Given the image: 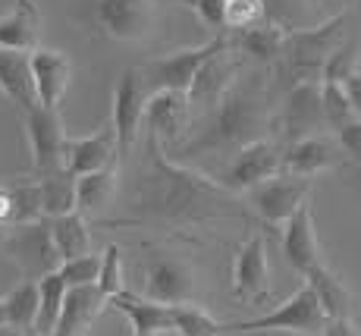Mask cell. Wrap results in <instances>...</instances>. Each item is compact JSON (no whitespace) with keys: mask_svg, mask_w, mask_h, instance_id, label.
<instances>
[{"mask_svg":"<svg viewBox=\"0 0 361 336\" xmlns=\"http://www.w3.org/2000/svg\"><path fill=\"white\" fill-rule=\"evenodd\" d=\"M339 164H345V151L339 148L336 138H330L327 132H324V136H308V138H298V142L286 145L283 157H280V173L311 179V176H317V173H327Z\"/></svg>","mask_w":361,"mask_h":336,"instance_id":"2e32d148","label":"cell"},{"mask_svg":"<svg viewBox=\"0 0 361 336\" xmlns=\"http://www.w3.org/2000/svg\"><path fill=\"white\" fill-rule=\"evenodd\" d=\"M233 296L245 305H261L270 296V264L264 236L252 233L233 258Z\"/></svg>","mask_w":361,"mask_h":336,"instance_id":"9a60e30c","label":"cell"},{"mask_svg":"<svg viewBox=\"0 0 361 336\" xmlns=\"http://www.w3.org/2000/svg\"><path fill=\"white\" fill-rule=\"evenodd\" d=\"M0 336H35V333H19V330H10V327H4Z\"/></svg>","mask_w":361,"mask_h":336,"instance_id":"7bdbcfd3","label":"cell"},{"mask_svg":"<svg viewBox=\"0 0 361 336\" xmlns=\"http://www.w3.org/2000/svg\"><path fill=\"white\" fill-rule=\"evenodd\" d=\"M120 192V160H110L107 167L75 179V214L98 217L107 211L110 201Z\"/></svg>","mask_w":361,"mask_h":336,"instance_id":"603a6c76","label":"cell"},{"mask_svg":"<svg viewBox=\"0 0 361 336\" xmlns=\"http://www.w3.org/2000/svg\"><path fill=\"white\" fill-rule=\"evenodd\" d=\"M230 44V35H217V38L204 41V44L198 47H183V51L176 54H166V57H154L148 63H142L138 66V76H142L145 88H148L151 95L154 92H179L185 95L192 85V79L198 76V69L204 66V60H211L217 51H224V47Z\"/></svg>","mask_w":361,"mask_h":336,"instance_id":"8992f818","label":"cell"},{"mask_svg":"<svg viewBox=\"0 0 361 336\" xmlns=\"http://www.w3.org/2000/svg\"><path fill=\"white\" fill-rule=\"evenodd\" d=\"M32 82H35V101L38 107L60 110L69 79H73V63L63 51H51V47H35L29 54Z\"/></svg>","mask_w":361,"mask_h":336,"instance_id":"e0dca14e","label":"cell"},{"mask_svg":"<svg viewBox=\"0 0 361 336\" xmlns=\"http://www.w3.org/2000/svg\"><path fill=\"white\" fill-rule=\"evenodd\" d=\"M173 4H185V6H192V0H173Z\"/></svg>","mask_w":361,"mask_h":336,"instance_id":"f6af8a7d","label":"cell"},{"mask_svg":"<svg viewBox=\"0 0 361 336\" xmlns=\"http://www.w3.org/2000/svg\"><path fill=\"white\" fill-rule=\"evenodd\" d=\"M110 308H116L120 314H126L129 327L135 336H161V333H173L170 327V305H157L151 299L138 296L132 289H123L116 296L107 299Z\"/></svg>","mask_w":361,"mask_h":336,"instance_id":"7402d4cb","label":"cell"},{"mask_svg":"<svg viewBox=\"0 0 361 336\" xmlns=\"http://www.w3.org/2000/svg\"><path fill=\"white\" fill-rule=\"evenodd\" d=\"M38 195H41V217L54 220V217H63L75 211V176H69L66 170L47 173L38 176Z\"/></svg>","mask_w":361,"mask_h":336,"instance_id":"f1b7e54d","label":"cell"},{"mask_svg":"<svg viewBox=\"0 0 361 336\" xmlns=\"http://www.w3.org/2000/svg\"><path fill=\"white\" fill-rule=\"evenodd\" d=\"M138 296L151 299L157 305H179V302H195L201 289V277L195 264L185 261L183 255L166 248H151L145 258H138Z\"/></svg>","mask_w":361,"mask_h":336,"instance_id":"277c9868","label":"cell"},{"mask_svg":"<svg viewBox=\"0 0 361 336\" xmlns=\"http://www.w3.org/2000/svg\"><path fill=\"white\" fill-rule=\"evenodd\" d=\"M283 255L286 261L293 264L302 277H308L314 268H321L324 255H321V245H317L314 236V214H311V201H305L298 211L283 223Z\"/></svg>","mask_w":361,"mask_h":336,"instance_id":"d6986e66","label":"cell"},{"mask_svg":"<svg viewBox=\"0 0 361 336\" xmlns=\"http://www.w3.org/2000/svg\"><path fill=\"white\" fill-rule=\"evenodd\" d=\"M47 229H51V242L57 248L60 261H69V258H79L92 251V229H88V220L82 214H63L47 220Z\"/></svg>","mask_w":361,"mask_h":336,"instance_id":"83f0119b","label":"cell"},{"mask_svg":"<svg viewBox=\"0 0 361 336\" xmlns=\"http://www.w3.org/2000/svg\"><path fill=\"white\" fill-rule=\"evenodd\" d=\"M110 160L116 157V142H114V129L104 126L94 136H82V138H69L63 142V170L69 176H85V173H94L101 167H107Z\"/></svg>","mask_w":361,"mask_h":336,"instance_id":"ffe728a7","label":"cell"},{"mask_svg":"<svg viewBox=\"0 0 361 336\" xmlns=\"http://www.w3.org/2000/svg\"><path fill=\"white\" fill-rule=\"evenodd\" d=\"M41 41V10L35 0H16L10 13L0 16V47L32 54Z\"/></svg>","mask_w":361,"mask_h":336,"instance_id":"cb8c5ba5","label":"cell"},{"mask_svg":"<svg viewBox=\"0 0 361 336\" xmlns=\"http://www.w3.org/2000/svg\"><path fill=\"white\" fill-rule=\"evenodd\" d=\"M336 142L352 160L361 164V120H352V123H345L343 129H336Z\"/></svg>","mask_w":361,"mask_h":336,"instance_id":"f35d334b","label":"cell"},{"mask_svg":"<svg viewBox=\"0 0 361 336\" xmlns=\"http://www.w3.org/2000/svg\"><path fill=\"white\" fill-rule=\"evenodd\" d=\"M4 251L10 255V261L19 268L23 280H41L60 268L57 248L51 242V229L47 220L23 223V227H10L4 236Z\"/></svg>","mask_w":361,"mask_h":336,"instance_id":"8fae6325","label":"cell"},{"mask_svg":"<svg viewBox=\"0 0 361 336\" xmlns=\"http://www.w3.org/2000/svg\"><path fill=\"white\" fill-rule=\"evenodd\" d=\"M148 88H145L138 66L123 69V76L116 79L114 88V114H110V129H114L116 142V157H129L132 148L142 138L145 126V107H148Z\"/></svg>","mask_w":361,"mask_h":336,"instance_id":"9c48e42d","label":"cell"},{"mask_svg":"<svg viewBox=\"0 0 361 336\" xmlns=\"http://www.w3.org/2000/svg\"><path fill=\"white\" fill-rule=\"evenodd\" d=\"M192 126L189 120V104L185 95L179 92H154L148 95V107H145V126L151 138L161 142V148L166 145H179L183 142V132Z\"/></svg>","mask_w":361,"mask_h":336,"instance_id":"ac0fdd59","label":"cell"},{"mask_svg":"<svg viewBox=\"0 0 361 336\" xmlns=\"http://www.w3.org/2000/svg\"><path fill=\"white\" fill-rule=\"evenodd\" d=\"M0 92L6 101H13L19 110L38 107L35 101V82H32V66L25 51H4L0 47Z\"/></svg>","mask_w":361,"mask_h":336,"instance_id":"484cf974","label":"cell"},{"mask_svg":"<svg viewBox=\"0 0 361 336\" xmlns=\"http://www.w3.org/2000/svg\"><path fill=\"white\" fill-rule=\"evenodd\" d=\"M343 92H345V97H349L355 120H361V69H355V73L343 82Z\"/></svg>","mask_w":361,"mask_h":336,"instance_id":"ab89813d","label":"cell"},{"mask_svg":"<svg viewBox=\"0 0 361 336\" xmlns=\"http://www.w3.org/2000/svg\"><path fill=\"white\" fill-rule=\"evenodd\" d=\"M343 25H345V13L333 16L324 25H311V29H286V47L283 57L274 63V79L280 85V92L298 85V82H321L324 66L333 57L339 44H343Z\"/></svg>","mask_w":361,"mask_h":336,"instance_id":"3957f363","label":"cell"},{"mask_svg":"<svg viewBox=\"0 0 361 336\" xmlns=\"http://www.w3.org/2000/svg\"><path fill=\"white\" fill-rule=\"evenodd\" d=\"M267 19V0H226V29L245 32Z\"/></svg>","mask_w":361,"mask_h":336,"instance_id":"d590c367","label":"cell"},{"mask_svg":"<svg viewBox=\"0 0 361 336\" xmlns=\"http://www.w3.org/2000/svg\"><path fill=\"white\" fill-rule=\"evenodd\" d=\"M63 296H66V283L60 280L57 270L38 280V318H35V333L38 336L54 333L60 308H63Z\"/></svg>","mask_w":361,"mask_h":336,"instance_id":"1f68e13d","label":"cell"},{"mask_svg":"<svg viewBox=\"0 0 361 336\" xmlns=\"http://www.w3.org/2000/svg\"><path fill=\"white\" fill-rule=\"evenodd\" d=\"M321 336H361L358 327L352 324V318H339V320H327Z\"/></svg>","mask_w":361,"mask_h":336,"instance_id":"60d3db41","label":"cell"},{"mask_svg":"<svg viewBox=\"0 0 361 336\" xmlns=\"http://www.w3.org/2000/svg\"><path fill=\"white\" fill-rule=\"evenodd\" d=\"M274 129L280 136V148L308 136H324L327 120L321 107V82H298L283 92V101L274 114Z\"/></svg>","mask_w":361,"mask_h":336,"instance_id":"52a82bcc","label":"cell"},{"mask_svg":"<svg viewBox=\"0 0 361 336\" xmlns=\"http://www.w3.org/2000/svg\"><path fill=\"white\" fill-rule=\"evenodd\" d=\"M280 157H283L280 142L258 138V142H252V145H245V148H239L235 154H230L214 179H217L220 188H226V192H233V195L252 192L255 186L280 176Z\"/></svg>","mask_w":361,"mask_h":336,"instance_id":"ba28073f","label":"cell"},{"mask_svg":"<svg viewBox=\"0 0 361 336\" xmlns=\"http://www.w3.org/2000/svg\"><path fill=\"white\" fill-rule=\"evenodd\" d=\"M94 23L110 41L145 44L154 38L157 4L154 0H94Z\"/></svg>","mask_w":361,"mask_h":336,"instance_id":"30bf717a","label":"cell"},{"mask_svg":"<svg viewBox=\"0 0 361 336\" xmlns=\"http://www.w3.org/2000/svg\"><path fill=\"white\" fill-rule=\"evenodd\" d=\"M311 186H314L311 179L280 173V176L267 179V183L255 186L252 192H245V201H248V208L261 217V223H267V227H283V223L311 198Z\"/></svg>","mask_w":361,"mask_h":336,"instance_id":"4fadbf2b","label":"cell"},{"mask_svg":"<svg viewBox=\"0 0 361 336\" xmlns=\"http://www.w3.org/2000/svg\"><path fill=\"white\" fill-rule=\"evenodd\" d=\"M98 289L104 292V296H116V292L126 289V283H123V248L120 245L110 242L107 248H104L101 255V270H98Z\"/></svg>","mask_w":361,"mask_h":336,"instance_id":"8d00e7d4","label":"cell"},{"mask_svg":"<svg viewBox=\"0 0 361 336\" xmlns=\"http://www.w3.org/2000/svg\"><path fill=\"white\" fill-rule=\"evenodd\" d=\"M274 126L270 114V88L261 79H235V85L220 97L211 114L201 116L195 138L179 145V154L189 160L198 157H230L245 145L264 138V129Z\"/></svg>","mask_w":361,"mask_h":336,"instance_id":"7a4b0ae2","label":"cell"},{"mask_svg":"<svg viewBox=\"0 0 361 336\" xmlns=\"http://www.w3.org/2000/svg\"><path fill=\"white\" fill-rule=\"evenodd\" d=\"M321 107H324V120H327V129H343L345 123L355 120L352 114V104L345 97L343 85L339 82H321Z\"/></svg>","mask_w":361,"mask_h":336,"instance_id":"836d02e7","label":"cell"},{"mask_svg":"<svg viewBox=\"0 0 361 336\" xmlns=\"http://www.w3.org/2000/svg\"><path fill=\"white\" fill-rule=\"evenodd\" d=\"M107 296L98 286H73L63 296V308H60L57 327L51 336H85V330L94 324V318L104 311Z\"/></svg>","mask_w":361,"mask_h":336,"instance_id":"44dd1931","label":"cell"},{"mask_svg":"<svg viewBox=\"0 0 361 336\" xmlns=\"http://www.w3.org/2000/svg\"><path fill=\"white\" fill-rule=\"evenodd\" d=\"M192 13L204 29H214L220 35L226 32V0H192Z\"/></svg>","mask_w":361,"mask_h":336,"instance_id":"74e56055","label":"cell"},{"mask_svg":"<svg viewBox=\"0 0 361 336\" xmlns=\"http://www.w3.org/2000/svg\"><path fill=\"white\" fill-rule=\"evenodd\" d=\"M4 318L10 330L35 333V318H38V280H23L4 296Z\"/></svg>","mask_w":361,"mask_h":336,"instance_id":"f546056e","label":"cell"},{"mask_svg":"<svg viewBox=\"0 0 361 336\" xmlns=\"http://www.w3.org/2000/svg\"><path fill=\"white\" fill-rule=\"evenodd\" d=\"M6 327V318H4V299H0V330Z\"/></svg>","mask_w":361,"mask_h":336,"instance_id":"ee69618b","label":"cell"},{"mask_svg":"<svg viewBox=\"0 0 361 336\" xmlns=\"http://www.w3.org/2000/svg\"><path fill=\"white\" fill-rule=\"evenodd\" d=\"M239 76H242V63H239V54H235L230 44L214 54L211 60H204V66L198 69V76L192 79L189 92H185L189 120H201L204 114H211L220 104V97L235 85Z\"/></svg>","mask_w":361,"mask_h":336,"instance_id":"7c38bea8","label":"cell"},{"mask_svg":"<svg viewBox=\"0 0 361 336\" xmlns=\"http://www.w3.org/2000/svg\"><path fill=\"white\" fill-rule=\"evenodd\" d=\"M286 29L289 25L276 23V19H264L255 29L235 32V38H230V47L235 54H245L248 60L261 63V66H274L286 47Z\"/></svg>","mask_w":361,"mask_h":336,"instance_id":"d4e9b609","label":"cell"},{"mask_svg":"<svg viewBox=\"0 0 361 336\" xmlns=\"http://www.w3.org/2000/svg\"><path fill=\"white\" fill-rule=\"evenodd\" d=\"M10 214H13L10 192H6V186H0V227L4 229H10Z\"/></svg>","mask_w":361,"mask_h":336,"instance_id":"b9f144b4","label":"cell"},{"mask_svg":"<svg viewBox=\"0 0 361 336\" xmlns=\"http://www.w3.org/2000/svg\"><path fill=\"white\" fill-rule=\"evenodd\" d=\"M142 157L129 186L123 223L135 227H201L220 217H245L239 195L217 186V179L166 157L157 138L142 132Z\"/></svg>","mask_w":361,"mask_h":336,"instance_id":"6da1fadb","label":"cell"},{"mask_svg":"<svg viewBox=\"0 0 361 336\" xmlns=\"http://www.w3.org/2000/svg\"><path fill=\"white\" fill-rule=\"evenodd\" d=\"M305 283H308L311 292L317 296V305H321V311L327 314V320L352 318V292H349V286L333 274L327 264H321V268L311 270V274L305 277Z\"/></svg>","mask_w":361,"mask_h":336,"instance_id":"4316f807","label":"cell"},{"mask_svg":"<svg viewBox=\"0 0 361 336\" xmlns=\"http://www.w3.org/2000/svg\"><path fill=\"white\" fill-rule=\"evenodd\" d=\"M4 236H6V229H4V227H0V242H4Z\"/></svg>","mask_w":361,"mask_h":336,"instance_id":"bcb514c9","label":"cell"},{"mask_svg":"<svg viewBox=\"0 0 361 336\" xmlns=\"http://www.w3.org/2000/svg\"><path fill=\"white\" fill-rule=\"evenodd\" d=\"M25 138H29L32 167L38 176L63 170L66 129L63 120H60V110H47V107L25 110Z\"/></svg>","mask_w":361,"mask_h":336,"instance_id":"5bb4252c","label":"cell"},{"mask_svg":"<svg viewBox=\"0 0 361 336\" xmlns=\"http://www.w3.org/2000/svg\"><path fill=\"white\" fill-rule=\"evenodd\" d=\"M98 270H101V255L88 251V255L60 261L57 274L66 283V289H73V286H94V283H98Z\"/></svg>","mask_w":361,"mask_h":336,"instance_id":"e575fe53","label":"cell"},{"mask_svg":"<svg viewBox=\"0 0 361 336\" xmlns=\"http://www.w3.org/2000/svg\"><path fill=\"white\" fill-rule=\"evenodd\" d=\"M327 314L317 305V296L308 283H302L286 302H280L274 311L258 314L252 320L224 324V333H298V336H321Z\"/></svg>","mask_w":361,"mask_h":336,"instance_id":"5b68a950","label":"cell"},{"mask_svg":"<svg viewBox=\"0 0 361 336\" xmlns=\"http://www.w3.org/2000/svg\"><path fill=\"white\" fill-rule=\"evenodd\" d=\"M170 327L176 336H220L224 324L198 302L170 305Z\"/></svg>","mask_w":361,"mask_h":336,"instance_id":"4dcf8cb0","label":"cell"},{"mask_svg":"<svg viewBox=\"0 0 361 336\" xmlns=\"http://www.w3.org/2000/svg\"><path fill=\"white\" fill-rule=\"evenodd\" d=\"M10 192V227H23V223H35L44 220L41 217V195H38V183H6Z\"/></svg>","mask_w":361,"mask_h":336,"instance_id":"d6a6232c","label":"cell"}]
</instances>
